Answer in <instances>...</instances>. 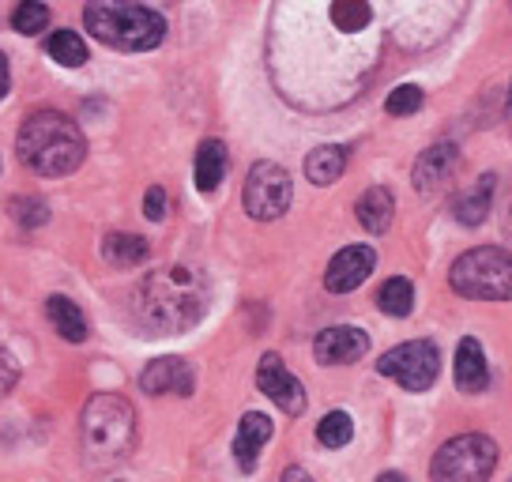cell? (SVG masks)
Masks as SVG:
<instances>
[{"instance_id":"d6a6232c","label":"cell","mask_w":512,"mask_h":482,"mask_svg":"<svg viewBox=\"0 0 512 482\" xmlns=\"http://www.w3.org/2000/svg\"><path fill=\"white\" fill-rule=\"evenodd\" d=\"M283 482H313V479L305 475V467H287V471H283Z\"/></svg>"},{"instance_id":"cb8c5ba5","label":"cell","mask_w":512,"mask_h":482,"mask_svg":"<svg viewBox=\"0 0 512 482\" xmlns=\"http://www.w3.org/2000/svg\"><path fill=\"white\" fill-rule=\"evenodd\" d=\"M351 437H354V422L347 411H332V415L320 418L317 441L324 449H343V445H351Z\"/></svg>"},{"instance_id":"e575fe53","label":"cell","mask_w":512,"mask_h":482,"mask_svg":"<svg viewBox=\"0 0 512 482\" xmlns=\"http://www.w3.org/2000/svg\"><path fill=\"white\" fill-rule=\"evenodd\" d=\"M509 129H512V91H509Z\"/></svg>"},{"instance_id":"ffe728a7","label":"cell","mask_w":512,"mask_h":482,"mask_svg":"<svg viewBox=\"0 0 512 482\" xmlns=\"http://www.w3.org/2000/svg\"><path fill=\"white\" fill-rule=\"evenodd\" d=\"M494 189H497L494 174L479 177V185H475V189H467V193L452 204L456 219H460L464 226H479L482 219H486V211H490V196H494Z\"/></svg>"},{"instance_id":"603a6c76","label":"cell","mask_w":512,"mask_h":482,"mask_svg":"<svg viewBox=\"0 0 512 482\" xmlns=\"http://www.w3.org/2000/svg\"><path fill=\"white\" fill-rule=\"evenodd\" d=\"M46 49H49V57L64 68H80L83 61H87V42H83L76 31H57L49 38Z\"/></svg>"},{"instance_id":"ba28073f","label":"cell","mask_w":512,"mask_h":482,"mask_svg":"<svg viewBox=\"0 0 512 482\" xmlns=\"http://www.w3.org/2000/svg\"><path fill=\"white\" fill-rule=\"evenodd\" d=\"M377 370H381V377H392L407 392H426L441 373V354L426 339H411V343H400V347L384 354Z\"/></svg>"},{"instance_id":"83f0119b","label":"cell","mask_w":512,"mask_h":482,"mask_svg":"<svg viewBox=\"0 0 512 482\" xmlns=\"http://www.w3.org/2000/svg\"><path fill=\"white\" fill-rule=\"evenodd\" d=\"M16 219L23 226H42L46 223V204L42 200H16Z\"/></svg>"},{"instance_id":"6da1fadb","label":"cell","mask_w":512,"mask_h":482,"mask_svg":"<svg viewBox=\"0 0 512 482\" xmlns=\"http://www.w3.org/2000/svg\"><path fill=\"white\" fill-rule=\"evenodd\" d=\"M204 309H208V283L196 268H185V264L151 272L136 290V313L159 336L192 328L204 317Z\"/></svg>"},{"instance_id":"277c9868","label":"cell","mask_w":512,"mask_h":482,"mask_svg":"<svg viewBox=\"0 0 512 482\" xmlns=\"http://www.w3.org/2000/svg\"><path fill=\"white\" fill-rule=\"evenodd\" d=\"M83 452L95 467H110L125 460L136 445V411L125 396L98 392L95 400H87L80 418Z\"/></svg>"},{"instance_id":"836d02e7","label":"cell","mask_w":512,"mask_h":482,"mask_svg":"<svg viewBox=\"0 0 512 482\" xmlns=\"http://www.w3.org/2000/svg\"><path fill=\"white\" fill-rule=\"evenodd\" d=\"M377 482H407V479H403L400 471H384V475H381Z\"/></svg>"},{"instance_id":"f546056e","label":"cell","mask_w":512,"mask_h":482,"mask_svg":"<svg viewBox=\"0 0 512 482\" xmlns=\"http://www.w3.org/2000/svg\"><path fill=\"white\" fill-rule=\"evenodd\" d=\"M16 377H19V370H16V362H12V354L0 351V396H4V392H12Z\"/></svg>"},{"instance_id":"9c48e42d","label":"cell","mask_w":512,"mask_h":482,"mask_svg":"<svg viewBox=\"0 0 512 482\" xmlns=\"http://www.w3.org/2000/svg\"><path fill=\"white\" fill-rule=\"evenodd\" d=\"M256 385H260V392H264L275 407H283L287 415H302L305 411L302 381L283 366L279 354H264V358H260V366H256Z\"/></svg>"},{"instance_id":"30bf717a","label":"cell","mask_w":512,"mask_h":482,"mask_svg":"<svg viewBox=\"0 0 512 482\" xmlns=\"http://www.w3.org/2000/svg\"><path fill=\"white\" fill-rule=\"evenodd\" d=\"M373 249L369 245H347V249H339L332 264H328V272H324V287L332 290V294H347V290L362 287L373 272Z\"/></svg>"},{"instance_id":"7a4b0ae2","label":"cell","mask_w":512,"mask_h":482,"mask_svg":"<svg viewBox=\"0 0 512 482\" xmlns=\"http://www.w3.org/2000/svg\"><path fill=\"white\" fill-rule=\"evenodd\" d=\"M19 162L42 177H64L72 170H80L87 144L83 132L72 117H64L57 110H38L23 121L19 129Z\"/></svg>"},{"instance_id":"5bb4252c","label":"cell","mask_w":512,"mask_h":482,"mask_svg":"<svg viewBox=\"0 0 512 482\" xmlns=\"http://www.w3.org/2000/svg\"><path fill=\"white\" fill-rule=\"evenodd\" d=\"M272 434H275L272 418L260 415V411H249V415L241 418L238 437H234V460H238L245 471H253L256 456H260V449L272 441Z\"/></svg>"},{"instance_id":"52a82bcc","label":"cell","mask_w":512,"mask_h":482,"mask_svg":"<svg viewBox=\"0 0 512 482\" xmlns=\"http://www.w3.org/2000/svg\"><path fill=\"white\" fill-rule=\"evenodd\" d=\"M290 174L279 166V162H256L249 177H245V193H241V204L249 211V219L256 223H272L283 211L290 208Z\"/></svg>"},{"instance_id":"3957f363","label":"cell","mask_w":512,"mask_h":482,"mask_svg":"<svg viewBox=\"0 0 512 482\" xmlns=\"http://www.w3.org/2000/svg\"><path fill=\"white\" fill-rule=\"evenodd\" d=\"M83 23L98 42L121 53H144L166 38V19L151 12L144 0H87Z\"/></svg>"},{"instance_id":"4fadbf2b","label":"cell","mask_w":512,"mask_h":482,"mask_svg":"<svg viewBox=\"0 0 512 482\" xmlns=\"http://www.w3.org/2000/svg\"><path fill=\"white\" fill-rule=\"evenodd\" d=\"M456 162H460V151H456V144L426 147V151L418 155V162H415V189H418V193H426V196L437 193L448 177H452Z\"/></svg>"},{"instance_id":"4dcf8cb0","label":"cell","mask_w":512,"mask_h":482,"mask_svg":"<svg viewBox=\"0 0 512 482\" xmlns=\"http://www.w3.org/2000/svg\"><path fill=\"white\" fill-rule=\"evenodd\" d=\"M501 230L512 238V189L505 193V211H501Z\"/></svg>"},{"instance_id":"7c38bea8","label":"cell","mask_w":512,"mask_h":482,"mask_svg":"<svg viewBox=\"0 0 512 482\" xmlns=\"http://www.w3.org/2000/svg\"><path fill=\"white\" fill-rule=\"evenodd\" d=\"M140 388L147 396H189L192 392V370L185 358H155L144 373H140Z\"/></svg>"},{"instance_id":"8fae6325","label":"cell","mask_w":512,"mask_h":482,"mask_svg":"<svg viewBox=\"0 0 512 482\" xmlns=\"http://www.w3.org/2000/svg\"><path fill=\"white\" fill-rule=\"evenodd\" d=\"M366 351H369V336L362 328H351V324L324 328L317 336V343H313V354H317L320 366H347V362H358Z\"/></svg>"},{"instance_id":"2e32d148","label":"cell","mask_w":512,"mask_h":482,"mask_svg":"<svg viewBox=\"0 0 512 482\" xmlns=\"http://www.w3.org/2000/svg\"><path fill=\"white\" fill-rule=\"evenodd\" d=\"M354 211H358V223L366 226L369 234H384L392 226V215H396V196L388 193L384 185H377V189H366L358 196Z\"/></svg>"},{"instance_id":"5b68a950","label":"cell","mask_w":512,"mask_h":482,"mask_svg":"<svg viewBox=\"0 0 512 482\" xmlns=\"http://www.w3.org/2000/svg\"><path fill=\"white\" fill-rule=\"evenodd\" d=\"M452 290L475 302H512V253L497 245L471 249L452 264Z\"/></svg>"},{"instance_id":"44dd1931","label":"cell","mask_w":512,"mask_h":482,"mask_svg":"<svg viewBox=\"0 0 512 482\" xmlns=\"http://www.w3.org/2000/svg\"><path fill=\"white\" fill-rule=\"evenodd\" d=\"M147 241L140 234H110V238L102 241V257L106 264L113 268H136V264H144L147 260Z\"/></svg>"},{"instance_id":"7402d4cb","label":"cell","mask_w":512,"mask_h":482,"mask_svg":"<svg viewBox=\"0 0 512 482\" xmlns=\"http://www.w3.org/2000/svg\"><path fill=\"white\" fill-rule=\"evenodd\" d=\"M377 306H381V313H388V317H407V313L415 309V287H411L403 275H396V279H388L381 287Z\"/></svg>"},{"instance_id":"e0dca14e","label":"cell","mask_w":512,"mask_h":482,"mask_svg":"<svg viewBox=\"0 0 512 482\" xmlns=\"http://www.w3.org/2000/svg\"><path fill=\"white\" fill-rule=\"evenodd\" d=\"M49 324L57 328V336L68 339V343H83L87 339V317H83V309L72 302V298H64V294H53L49 298Z\"/></svg>"},{"instance_id":"484cf974","label":"cell","mask_w":512,"mask_h":482,"mask_svg":"<svg viewBox=\"0 0 512 482\" xmlns=\"http://www.w3.org/2000/svg\"><path fill=\"white\" fill-rule=\"evenodd\" d=\"M12 27L19 34H38L49 27V8L42 0H23L16 8V16H12Z\"/></svg>"},{"instance_id":"f1b7e54d","label":"cell","mask_w":512,"mask_h":482,"mask_svg":"<svg viewBox=\"0 0 512 482\" xmlns=\"http://www.w3.org/2000/svg\"><path fill=\"white\" fill-rule=\"evenodd\" d=\"M144 215L151 219V223H159L162 215H166V193H162L159 185H155V189H147V196H144Z\"/></svg>"},{"instance_id":"4316f807","label":"cell","mask_w":512,"mask_h":482,"mask_svg":"<svg viewBox=\"0 0 512 482\" xmlns=\"http://www.w3.org/2000/svg\"><path fill=\"white\" fill-rule=\"evenodd\" d=\"M422 87H415V83H403V87H396L392 95H388V102H384V110L392 113V117H407V113L422 110Z\"/></svg>"},{"instance_id":"1f68e13d","label":"cell","mask_w":512,"mask_h":482,"mask_svg":"<svg viewBox=\"0 0 512 482\" xmlns=\"http://www.w3.org/2000/svg\"><path fill=\"white\" fill-rule=\"evenodd\" d=\"M8 87H12V76H8V61H4V53H0V98L8 95Z\"/></svg>"},{"instance_id":"9a60e30c","label":"cell","mask_w":512,"mask_h":482,"mask_svg":"<svg viewBox=\"0 0 512 482\" xmlns=\"http://www.w3.org/2000/svg\"><path fill=\"white\" fill-rule=\"evenodd\" d=\"M456 385L460 392H482L490 385V366H486V351L479 339H460L456 347Z\"/></svg>"},{"instance_id":"d6986e66","label":"cell","mask_w":512,"mask_h":482,"mask_svg":"<svg viewBox=\"0 0 512 482\" xmlns=\"http://www.w3.org/2000/svg\"><path fill=\"white\" fill-rule=\"evenodd\" d=\"M347 170V151L336 144H324L317 151H309V159H305V177L313 181V185H332L339 181Z\"/></svg>"},{"instance_id":"d4e9b609","label":"cell","mask_w":512,"mask_h":482,"mask_svg":"<svg viewBox=\"0 0 512 482\" xmlns=\"http://www.w3.org/2000/svg\"><path fill=\"white\" fill-rule=\"evenodd\" d=\"M369 16H373V12H369L366 0H336V4H332V23L347 34L362 31L369 23Z\"/></svg>"},{"instance_id":"8992f818","label":"cell","mask_w":512,"mask_h":482,"mask_svg":"<svg viewBox=\"0 0 512 482\" xmlns=\"http://www.w3.org/2000/svg\"><path fill=\"white\" fill-rule=\"evenodd\" d=\"M497 467V445L486 434H460L445 441L430 464L433 482H486Z\"/></svg>"},{"instance_id":"ac0fdd59","label":"cell","mask_w":512,"mask_h":482,"mask_svg":"<svg viewBox=\"0 0 512 482\" xmlns=\"http://www.w3.org/2000/svg\"><path fill=\"white\" fill-rule=\"evenodd\" d=\"M226 177V147L223 140H204L196 151V189L200 193H215Z\"/></svg>"}]
</instances>
